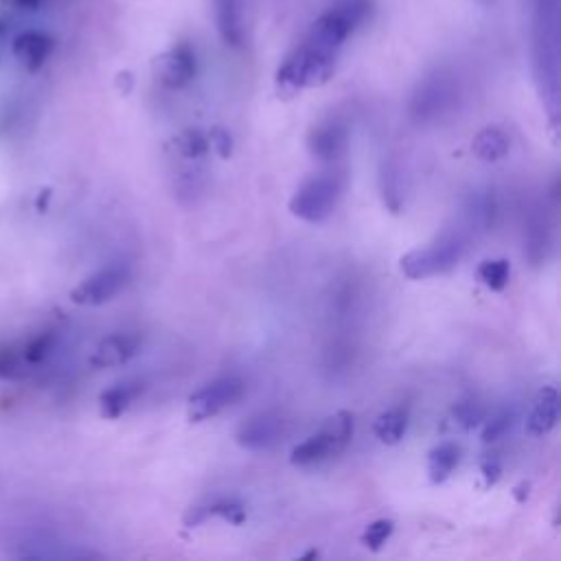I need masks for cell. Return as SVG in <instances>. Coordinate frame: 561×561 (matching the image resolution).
<instances>
[{
    "instance_id": "1",
    "label": "cell",
    "mask_w": 561,
    "mask_h": 561,
    "mask_svg": "<svg viewBox=\"0 0 561 561\" xmlns=\"http://www.w3.org/2000/svg\"><path fill=\"white\" fill-rule=\"evenodd\" d=\"M335 50H329L305 37V42L298 44L276 70L278 94L287 99L305 88L327 83L335 70Z\"/></svg>"
},
{
    "instance_id": "2",
    "label": "cell",
    "mask_w": 561,
    "mask_h": 561,
    "mask_svg": "<svg viewBox=\"0 0 561 561\" xmlns=\"http://www.w3.org/2000/svg\"><path fill=\"white\" fill-rule=\"evenodd\" d=\"M465 245H467V239L460 230L443 232L427 248H416L403 254L399 261V267L412 280L445 274L458 265V261L465 254Z\"/></svg>"
},
{
    "instance_id": "3",
    "label": "cell",
    "mask_w": 561,
    "mask_h": 561,
    "mask_svg": "<svg viewBox=\"0 0 561 561\" xmlns=\"http://www.w3.org/2000/svg\"><path fill=\"white\" fill-rule=\"evenodd\" d=\"M351 436H353V414L346 410H340L333 416H329L316 434H311L289 451V462L298 467L322 462L340 454L351 443Z\"/></svg>"
},
{
    "instance_id": "4",
    "label": "cell",
    "mask_w": 561,
    "mask_h": 561,
    "mask_svg": "<svg viewBox=\"0 0 561 561\" xmlns=\"http://www.w3.org/2000/svg\"><path fill=\"white\" fill-rule=\"evenodd\" d=\"M342 180L335 173H318L307 178L289 199V210L302 221L320 224L329 219L340 202Z\"/></svg>"
},
{
    "instance_id": "5",
    "label": "cell",
    "mask_w": 561,
    "mask_h": 561,
    "mask_svg": "<svg viewBox=\"0 0 561 561\" xmlns=\"http://www.w3.org/2000/svg\"><path fill=\"white\" fill-rule=\"evenodd\" d=\"M370 11V0H344L322 13L307 37L329 50H340L342 44L353 35V31L366 20Z\"/></svg>"
},
{
    "instance_id": "6",
    "label": "cell",
    "mask_w": 561,
    "mask_h": 561,
    "mask_svg": "<svg viewBox=\"0 0 561 561\" xmlns=\"http://www.w3.org/2000/svg\"><path fill=\"white\" fill-rule=\"evenodd\" d=\"M245 392V381L241 377L228 375L204 383L188 397V421L202 423L217 416L228 405L237 403Z\"/></svg>"
},
{
    "instance_id": "7",
    "label": "cell",
    "mask_w": 561,
    "mask_h": 561,
    "mask_svg": "<svg viewBox=\"0 0 561 561\" xmlns=\"http://www.w3.org/2000/svg\"><path fill=\"white\" fill-rule=\"evenodd\" d=\"M129 272L123 265H107L96 270L94 274L85 276L72 291L70 300L83 307H99L110 302L125 285H127Z\"/></svg>"
},
{
    "instance_id": "8",
    "label": "cell",
    "mask_w": 561,
    "mask_h": 561,
    "mask_svg": "<svg viewBox=\"0 0 561 561\" xmlns=\"http://www.w3.org/2000/svg\"><path fill=\"white\" fill-rule=\"evenodd\" d=\"M197 61L188 44H175L153 59L156 79L171 90H180L195 79Z\"/></svg>"
},
{
    "instance_id": "9",
    "label": "cell",
    "mask_w": 561,
    "mask_h": 561,
    "mask_svg": "<svg viewBox=\"0 0 561 561\" xmlns=\"http://www.w3.org/2000/svg\"><path fill=\"white\" fill-rule=\"evenodd\" d=\"M280 434H283V419L274 412H259V414L245 419L237 427L234 440L243 449L261 451V449L274 447L278 443Z\"/></svg>"
},
{
    "instance_id": "10",
    "label": "cell",
    "mask_w": 561,
    "mask_h": 561,
    "mask_svg": "<svg viewBox=\"0 0 561 561\" xmlns=\"http://www.w3.org/2000/svg\"><path fill=\"white\" fill-rule=\"evenodd\" d=\"M53 48H55V39L48 33L35 31V28L18 33L11 42L13 57L28 72H37L48 61Z\"/></svg>"
},
{
    "instance_id": "11",
    "label": "cell",
    "mask_w": 561,
    "mask_h": 561,
    "mask_svg": "<svg viewBox=\"0 0 561 561\" xmlns=\"http://www.w3.org/2000/svg\"><path fill=\"white\" fill-rule=\"evenodd\" d=\"M307 147L320 162H337L346 151V129L337 121H324L311 127L307 136Z\"/></svg>"
},
{
    "instance_id": "12",
    "label": "cell",
    "mask_w": 561,
    "mask_h": 561,
    "mask_svg": "<svg viewBox=\"0 0 561 561\" xmlns=\"http://www.w3.org/2000/svg\"><path fill=\"white\" fill-rule=\"evenodd\" d=\"M140 351V337L134 333H112L103 337L92 357L90 364L94 368H114L127 364L136 353Z\"/></svg>"
},
{
    "instance_id": "13",
    "label": "cell",
    "mask_w": 561,
    "mask_h": 561,
    "mask_svg": "<svg viewBox=\"0 0 561 561\" xmlns=\"http://www.w3.org/2000/svg\"><path fill=\"white\" fill-rule=\"evenodd\" d=\"M559 423V394L552 386H543L533 403L528 414V434L546 436Z\"/></svg>"
},
{
    "instance_id": "14",
    "label": "cell",
    "mask_w": 561,
    "mask_h": 561,
    "mask_svg": "<svg viewBox=\"0 0 561 561\" xmlns=\"http://www.w3.org/2000/svg\"><path fill=\"white\" fill-rule=\"evenodd\" d=\"M215 26L226 46L239 48L243 44L241 0H213Z\"/></svg>"
},
{
    "instance_id": "15",
    "label": "cell",
    "mask_w": 561,
    "mask_h": 561,
    "mask_svg": "<svg viewBox=\"0 0 561 561\" xmlns=\"http://www.w3.org/2000/svg\"><path fill=\"white\" fill-rule=\"evenodd\" d=\"M221 517L234 526L243 524L245 522V508L241 502L237 500H228V497H221V500H215L210 504H204V506H193L188 508V513L184 515V526L193 528V526H199L202 522H206L208 517Z\"/></svg>"
},
{
    "instance_id": "16",
    "label": "cell",
    "mask_w": 561,
    "mask_h": 561,
    "mask_svg": "<svg viewBox=\"0 0 561 561\" xmlns=\"http://www.w3.org/2000/svg\"><path fill=\"white\" fill-rule=\"evenodd\" d=\"M145 390L142 381H121L99 394V412L103 419H118L134 399Z\"/></svg>"
},
{
    "instance_id": "17",
    "label": "cell",
    "mask_w": 561,
    "mask_h": 561,
    "mask_svg": "<svg viewBox=\"0 0 561 561\" xmlns=\"http://www.w3.org/2000/svg\"><path fill=\"white\" fill-rule=\"evenodd\" d=\"M379 191L390 213H399L405 199V175L397 160H383L379 169Z\"/></svg>"
},
{
    "instance_id": "18",
    "label": "cell",
    "mask_w": 561,
    "mask_h": 561,
    "mask_svg": "<svg viewBox=\"0 0 561 561\" xmlns=\"http://www.w3.org/2000/svg\"><path fill=\"white\" fill-rule=\"evenodd\" d=\"M449 103V90L440 83L434 81L425 88H419L414 101H412V114L416 121H430L436 118Z\"/></svg>"
},
{
    "instance_id": "19",
    "label": "cell",
    "mask_w": 561,
    "mask_h": 561,
    "mask_svg": "<svg viewBox=\"0 0 561 561\" xmlns=\"http://www.w3.org/2000/svg\"><path fill=\"white\" fill-rule=\"evenodd\" d=\"M460 460V447L456 443H440L427 454V478L432 484L445 482Z\"/></svg>"
},
{
    "instance_id": "20",
    "label": "cell",
    "mask_w": 561,
    "mask_h": 561,
    "mask_svg": "<svg viewBox=\"0 0 561 561\" xmlns=\"http://www.w3.org/2000/svg\"><path fill=\"white\" fill-rule=\"evenodd\" d=\"M408 408L403 405H397V408H390L386 412H381L377 419H375V425H373V432L375 436L383 443V445H397L405 430H408Z\"/></svg>"
},
{
    "instance_id": "21",
    "label": "cell",
    "mask_w": 561,
    "mask_h": 561,
    "mask_svg": "<svg viewBox=\"0 0 561 561\" xmlns=\"http://www.w3.org/2000/svg\"><path fill=\"white\" fill-rule=\"evenodd\" d=\"M473 153L484 162H497L508 153V136L497 127H484L471 142Z\"/></svg>"
},
{
    "instance_id": "22",
    "label": "cell",
    "mask_w": 561,
    "mask_h": 561,
    "mask_svg": "<svg viewBox=\"0 0 561 561\" xmlns=\"http://www.w3.org/2000/svg\"><path fill=\"white\" fill-rule=\"evenodd\" d=\"M493 195L489 191H473L465 204V221L473 230H486L493 224Z\"/></svg>"
},
{
    "instance_id": "23",
    "label": "cell",
    "mask_w": 561,
    "mask_h": 561,
    "mask_svg": "<svg viewBox=\"0 0 561 561\" xmlns=\"http://www.w3.org/2000/svg\"><path fill=\"white\" fill-rule=\"evenodd\" d=\"M550 228L548 224L537 217L528 224V232H526V256L533 261V265H539L548 259V250H550Z\"/></svg>"
},
{
    "instance_id": "24",
    "label": "cell",
    "mask_w": 561,
    "mask_h": 561,
    "mask_svg": "<svg viewBox=\"0 0 561 561\" xmlns=\"http://www.w3.org/2000/svg\"><path fill=\"white\" fill-rule=\"evenodd\" d=\"M478 280L491 291H502L511 278V265L506 259H486L476 270Z\"/></svg>"
},
{
    "instance_id": "25",
    "label": "cell",
    "mask_w": 561,
    "mask_h": 561,
    "mask_svg": "<svg viewBox=\"0 0 561 561\" xmlns=\"http://www.w3.org/2000/svg\"><path fill=\"white\" fill-rule=\"evenodd\" d=\"M173 147L175 151L186 158V160H197V158H204L210 149L208 145V136L202 131V129H182L175 138H173Z\"/></svg>"
},
{
    "instance_id": "26",
    "label": "cell",
    "mask_w": 561,
    "mask_h": 561,
    "mask_svg": "<svg viewBox=\"0 0 561 561\" xmlns=\"http://www.w3.org/2000/svg\"><path fill=\"white\" fill-rule=\"evenodd\" d=\"M55 344H57V333L55 331H42V333L33 335L31 340L24 342V346L20 351V357H22L24 364H31V366L42 364L50 355Z\"/></svg>"
},
{
    "instance_id": "27",
    "label": "cell",
    "mask_w": 561,
    "mask_h": 561,
    "mask_svg": "<svg viewBox=\"0 0 561 561\" xmlns=\"http://www.w3.org/2000/svg\"><path fill=\"white\" fill-rule=\"evenodd\" d=\"M451 416H454V421H456L460 427L471 430V427H476V425H480V423L484 421L486 412H484V405H482L480 401H476V399H462V401H458V403L451 408Z\"/></svg>"
},
{
    "instance_id": "28",
    "label": "cell",
    "mask_w": 561,
    "mask_h": 561,
    "mask_svg": "<svg viewBox=\"0 0 561 561\" xmlns=\"http://www.w3.org/2000/svg\"><path fill=\"white\" fill-rule=\"evenodd\" d=\"M392 530H394V522L392 519H375V522H370L364 530H362V543L370 550V552H379L383 546H386V541L390 539V535H392Z\"/></svg>"
},
{
    "instance_id": "29",
    "label": "cell",
    "mask_w": 561,
    "mask_h": 561,
    "mask_svg": "<svg viewBox=\"0 0 561 561\" xmlns=\"http://www.w3.org/2000/svg\"><path fill=\"white\" fill-rule=\"evenodd\" d=\"M511 423H513V414L506 412V410H502V412L493 414L491 419H486L484 421V430H482V443H493L500 436H504L506 430L511 427Z\"/></svg>"
},
{
    "instance_id": "30",
    "label": "cell",
    "mask_w": 561,
    "mask_h": 561,
    "mask_svg": "<svg viewBox=\"0 0 561 561\" xmlns=\"http://www.w3.org/2000/svg\"><path fill=\"white\" fill-rule=\"evenodd\" d=\"M199 191H202V173L199 171H184L178 175L175 193L180 199H184V197L193 199Z\"/></svg>"
},
{
    "instance_id": "31",
    "label": "cell",
    "mask_w": 561,
    "mask_h": 561,
    "mask_svg": "<svg viewBox=\"0 0 561 561\" xmlns=\"http://www.w3.org/2000/svg\"><path fill=\"white\" fill-rule=\"evenodd\" d=\"M22 357L11 346H0V377L13 379L20 375Z\"/></svg>"
},
{
    "instance_id": "32",
    "label": "cell",
    "mask_w": 561,
    "mask_h": 561,
    "mask_svg": "<svg viewBox=\"0 0 561 561\" xmlns=\"http://www.w3.org/2000/svg\"><path fill=\"white\" fill-rule=\"evenodd\" d=\"M208 145L219 153V158H230L232 156V136L224 127H213L208 134Z\"/></svg>"
},
{
    "instance_id": "33",
    "label": "cell",
    "mask_w": 561,
    "mask_h": 561,
    "mask_svg": "<svg viewBox=\"0 0 561 561\" xmlns=\"http://www.w3.org/2000/svg\"><path fill=\"white\" fill-rule=\"evenodd\" d=\"M480 471H482V478H484V484H486V486L495 484V482L500 480V476H502V465H500L497 456L484 454L482 460H480Z\"/></svg>"
},
{
    "instance_id": "34",
    "label": "cell",
    "mask_w": 561,
    "mask_h": 561,
    "mask_svg": "<svg viewBox=\"0 0 561 561\" xmlns=\"http://www.w3.org/2000/svg\"><path fill=\"white\" fill-rule=\"evenodd\" d=\"M15 7H20V9H28V11H33V9H37L39 4H42V0H11Z\"/></svg>"
}]
</instances>
